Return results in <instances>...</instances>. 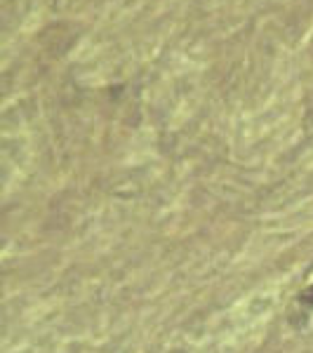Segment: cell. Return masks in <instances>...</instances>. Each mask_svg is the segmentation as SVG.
<instances>
[{
  "label": "cell",
  "mask_w": 313,
  "mask_h": 353,
  "mask_svg": "<svg viewBox=\"0 0 313 353\" xmlns=\"http://www.w3.org/2000/svg\"><path fill=\"white\" fill-rule=\"evenodd\" d=\"M299 299L304 301V304H309V306H313V285L311 288H306L304 292L299 294Z\"/></svg>",
  "instance_id": "cell-1"
}]
</instances>
